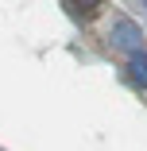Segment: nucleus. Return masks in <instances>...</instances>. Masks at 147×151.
I'll return each mask as SVG.
<instances>
[{"label": "nucleus", "instance_id": "obj_1", "mask_svg": "<svg viewBox=\"0 0 147 151\" xmlns=\"http://www.w3.org/2000/svg\"><path fill=\"white\" fill-rule=\"evenodd\" d=\"M132 66H136V78L147 85V58H143V54H136V62H132Z\"/></svg>", "mask_w": 147, "mask_h": 151}, {"label": "nucleus", "instance_id": "obj_2", "mask_svg": "<svg viewBox=\"0 0 147 151\" xmlns=\"http://www.w3.org/2000/svg\"><path fill=\"white\" fill-rule=\"evenodd\" d=\"M77 4H81V0H77ZM85 4H89V12H93V8H97V0H85Z\"/></svg>", "mask_w": 147, "mask_h": 151}]
</instances>
